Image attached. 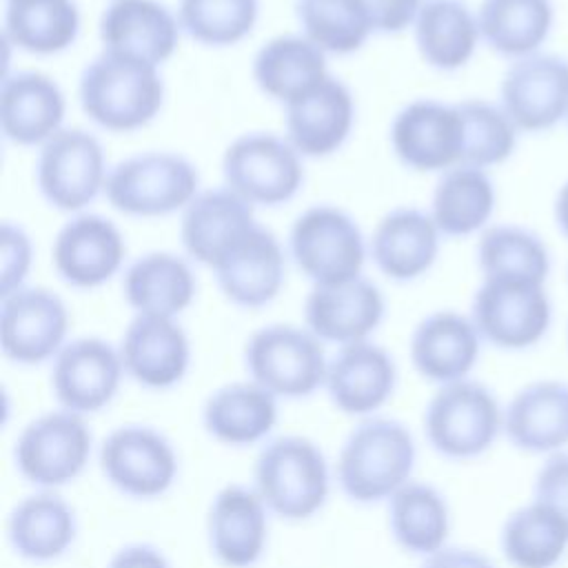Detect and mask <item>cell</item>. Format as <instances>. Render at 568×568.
<instances>
[{
  "label": "cell",
  "mask_w": 568,
  "mask_h": 568,
  "mask_svg": "<svg viewBox=\"0 0 568 568\" xmlns=\"http://www.w3.org/2000/svg\"><path fill=\"white\" fill-rule=\"evenodd\" d=\"M124 257L122 231L98 213L73 215L51 244L53 268L73 288L106 284L122 268Z\"/></svg>",
  "instance_id": "obj_18"
},
{
  "label": "cell",
  "mask_w": 568,
  "mask_h": 568,
  "mask_svg": "<svg viewBox=\"0 0 568 568\" xmlns=\"http://www.w3.org/2000/svg\"><path fill=\"white\" fill-rule=\"evenodd\" d=\"M397 364L371 339L339 346L328 359L324 388L331 404L353 417H373L395 393Z\"/></svg>",
  "instance_id": "obj_21"
},
{
  "label": "cell",
  "mask_w": 568,
  "mask_h": 568,
  "mask_svg": "<svg viewBox=\"0 0 568 568\" xmlns=\"http://www.w3.org/2000/svg\"><path fill=\"white\" fill-rule=\"evenodd\" d=\"M200 193V173L191 160L171 151H146L109 169L104 195L131 217H160L184 211Z\"/></svg>",
  "instance_id": "obj_5"
},
{
  "label": "cell",
  "mask_w": 568,
  "mask_h": 568,
  "mask_svg": "<svg viewBox=\"0 0 568 568\" xmlns=\"http://www.w3.org/2000/svg\"><path fill=\"white\" fill-rule=\"evenodd\" d=\"M504 435L524 453L557 455L568 448V382L537 379L504 406Z\"/></svg>",
  "instance_id": "obj_26"
},
{
  "label": "cell",
  "mask_w": 568,
  "mask_h": 568,
  "mask_svg": "<svg viewBox=\"0 0 568 568\" xmlns=\"http://www.w3.org/2000/svg\"><path fill=\"white\" fill-rule=\"evenodd\" d=\"M481 335L470 320L457 311H435L419 320L410 335L413 368L433 384L468 379L479 362Z\"/></svg>",
  "instance_id": "obj_24"
},
{
  "label": "cell",
  "mask_w": 568,
  "mask_h": 568,
  "mask_svg": "<svg viewBox=\"0 0 568 568\" xmlns=\"http://www.w3.org/2000/svg\"><path fill=\"white\" fill-rule=\"evenodd\" d=\"M470 320L490 346L528 351L548 335L552 304L544 284L484 280L473 295Z\"/></svg>",
  "instance_id": "obj_11"
},
{
  "label": "cell",
  "mask_w": 568,
  "mask_h": 568,
  "mask_svg": "<svg viewBox=\"0 0 568 568\" xmlns=\"http://www.w3.org/2000/svg\"><path fill=\"white\" fill-rule=\"evenodd\" d=\"M80 36V9L73 0H11L4 13V38L20 51L53 55L73 47Z\"/></svg>",
  "instance_id": "obj_39"
},
{
  "label": "cell",
  "mask_w": 568,
  "mask_h": 568,
  "mask_svg": "<svg viewBox=\"0 0 568 568\" xmlns=\"http://www.w3.org/2000/svg\"><path fill=\"white\" fill-rule=\"evenodd\" d=\"M33 262L31 237L16 224H2L0 231V297L24 286Z\"/></svg>",
  "instance_id": "obj_44"
},
{
  "label": "cell",
  "mask_w": 568,
  "mask_h": 568,
  "mask_svg": "<svg viewBox=\"0 0 568 568\" xmlns=\"http://www.w3.org/2000/svg\"><path fill=\"white\" fill-rule=\"evenodd\" d=\"M286 140L302 158H326L339 151L355 124L351 89L328 75L286 106Z\"/></svg>",
  "instance_id": "obj_22"
},
{
  "label": "cell",
  "mask_w": 568,
  "mask_h": 568,
  "mask_svg": "<svg viewBox=\"0 0 568 568\" xmlns=\"http://www.w3.org/2000/svg\"><path fill=\"white\" fill-rule=\"evenodd\" d=\"M386 515L390 537L402 550L426 559L448 546L450 506L433 484L410 479L386 501Z\"/></svg>",
  "instance_id": "obj_34"
},
{
  "label": "cell",
  "mask_w": 568,
  "mask_h": 568,
  "mask_svg": "<svg viewBox=\"0 0 568 568\" xmlns=\"http://www.w3.org/2000/svg\"><path fill=\"white\" fill-rule=\"evenodd\" d=\"M464 126V153L462 164L488 169L506 162L517 146L519 129L501 109L486 100L457 102Z\"/></svg>",
  "instance_id": "obj_43"
},
{
  "label": "cell",
  "mask_w": 568,
  "mask_h": 568,
  "mask_svg": "<svg viewBox=\"0 0 568 568\" xmlns=\"http://www.w3.org/2000/svg\"><path fill=\"white\" fill-rule=\"evenodd\" d=\"M164 80L155 64L104 51L80 73L78 98L84 115L104 131L131 133L158 118Z\"/></svg>",
  "instance_id": "obj_1"
},
{
  "label": "cell",
  "mask_w": 568,
  "mask_h": 568,
  "mask_svg": "<svg viewBox=\"0 0 568 568\" xmlns=\"http://www.w3.org/2000/svg\"><path fill=\"white\" fill-rule=\"evenodd\" d=\"M78 537L73 506L53 490H38L20 499L7 519L11 550L33 564L64 557Z\"/></svg>",
  "instance_id": "obj_30"
},
{
  "label": "cell",
  "mask_w": 568,
  "mask_h": 568,
  "mask_svg": "<svg viewBox=\"0 0 568 568\" xmlns=\"http://www.w3.org/2000/svg\"><path fill=\"white\" fill-rule=\"evenodd\" d=\"M180 20L160 0H111L100 16L104 51L140 58L160 67L180 42Z\"/></svg>",
  "instance_id": "obj_27"
},
{
  "label": "cell",
  "mask_w": 568,
  "mask_h": 568,
  "mask_svg": "<svg viewBox=\"0 0 568 568\" xmlns=\"http://www.w3.org/2000/svg\"><path fill=\"white\" fill-rule=\"evenodd\" d=\"M499 548L510 568H557L568 555V524L530 499L504 519Z\"/></svg>",
  "instance_id": "obj_37"
},
{
  "label": "cell",
  "mask_w": 568,
  "mask_h": 568,
  "mask_svg": "<svg viewBox=\"0 0 568 568\" xmlns=\"http://www.w3.org/2000/svg\"><path fill=\"white\" fill-rule=\"evenodd\" d=\"M359 4L366 11L373 31L399 33L415 22L424 0H359Z\"/></svg>",
  "instance_id": "obj_46"
},
{
  "label": "cell",
  "mask_w": 568,
  "mask_h": 568,
  "mask_svg": "<svg viewBox=\"0 0 568 568\" xmlns=\"http://www.w3.org/2000/svg\"><path fill=\"white\" fill-rule=\"evenodd\" d=\"M428 446L455 462L477 459L504 435V406L495 393L475 379L439 386L424 408Z\"/></svg>",
  "instance_id": "obj_4"
},
{
  "label": "cell",
  "mask_w": 568,
  "mask_h": 568,
  "mask_svg": "<svg viewBox=\"0 0 568 568\" xmlns=\"http://www.w3.org/2000/svg\"><path fill=\"white\" fill-rule=\"evenodd\" d=\"M255 224L251 202L229 186L209 189L182 211L180 240L191 260L213 268Z\"/></svg>",
  "instance_id": "obj_28"
},
{
  "label": "cell",
  "mask_w": 568,
  "mask_h": 568,
  "mask_svg": "<svg viewBox=\"0 0 568 568\" xmlns=\"http://www.w3.org/2000/svg\"><path fill=\"white\" fill-rule=\"evenodd\" d=\"M477 266L484 280L544 284L550 273V253L532 231L515 224H497L484 229L479 235Z\"/></svg>",
  "instance_id": "obj_40"
},
{
  "label": "cell",
  "mask_w": 568,
  "mask_h": 568,
  "mask_svg": "<svg viewBox=\"0 0 568 568\" xmlns=\"http://www.w3.org/2000/svg\"><path fill=\"white\" fill-rule=\"evenodd\" d=\"M302 36L333 55H348L364 47L373 33L359 0H295Z\"/></svg>",
  "instance_id": "obj_41"
},
{
  "label": "cell",
  "mask_w": 568,
  "mask_h": 568,
  "mask_svg": "<svg viewBox=\"0 0 568 568\" xmlns=\"http://www.w3.org/2000/svg\"><path fill=\"white\" fill-rule=\"evenodd\" d=\"M244 366L277 399H304L324 386L328 357L306 326L268 324L246 339Z\"/></svg>",
  "instance_id": "obj_6"
},
{
  "label": "cell",
  "mask_w": 568,
  "mask_h": 568,
  "mask_svg": "<svg viewBox=\"0 0 568 568\" xmlns=\"http://www.w3.org/2000/svg\"><path fill=\"white\" fill-rule=\"evenodd\" d=\"M532 499L552 508L568 524V453L550 455L541 462L535 484Z\"/></svg>",
  "instance_id": "obj_45"
},
{
  "label": "cell",
  "mask_w": 568,
  "mask_h": 568,
  "mask_svg": "<svg viewBox=\"0 0 568 568\" xmlns=\"http://www.w3.org/2000/svg\"><path fill=\"white\" fill-rule=\"evenodd\" d=\"M224 186L253 206L291 202L304 184L302 155L286 138L268 131L237 135L222 155Z\"/></svg>",
  "instance_id": "obj_9"
},
{
  "label": "cell",
  "mask_w": 568,
  "mask_h": 568,
  "mask_svg": "<svg viewBox=\"0 0 568 568\" xmlns=\"http://www.w3.org/2000/svg\"><path fill=\"white\" fill-rule=\"evenodd\" d=\"M288 251L313 286L355 280L366 262V242L359 224L333 204L308 206L295 217L288 233Z\"/></svg>",
  "instance_id": "obj_7"
},
{
  "label": "cell",
  "mask_w": 568,
  "mask_h": 568,
  "mask_svg": "<svg viewBox=\"0 0 568 568\" xmlns=\"http://www.w3.org/2000/svg\"><path fill=\"white\" fill-rule=\"evenodd\" d=\"M109 178L100 140L84 129H62L47 140L36 160V184L49 206L67 213L82 211Z\"/></svg>",
  "instance_id": "obj_12"
},
{
  "label": "cell",
  "mask_w": 568,
  "mask_h": 568,
  "mask_svg": "<svg viewBox=\"0 0 568 568\" xmlns=\"http://www.w3.org/2000/svg\"><path fill=\"white\" fill-rule=\"evenodd\" d=\"M118 348L124 373L151 390L173 388L191 366V342L175 317L135 315Z\"/></svg>",
  "instance_id": "obj_20"
},
{
  "label": "cell",
  "mask_w": 568,
  "mask_h": 568,
  "mask_svg": "<svg viewBox=\"0 0 568 568\" xmlns=\"http://www.w3.org/2000/svg\"><path fill=\"white\" fill-rule=\"evenodd\" d=\"M69 324V308L58 293L44 286H22L2 297L0 348L13 364H44L67 344Z\"/></svg>",
  "instance_id": "obj_13"
},
{
  "label": "cell",
  "mask_w": 568,
  "mask_h": 568,
  "mask_svg": "<svg viewBox=\"0 0 568 568\" xmlns=\"http://www.w3.org/2000/svg\"><path fill=\"white\" fill-rule=\"evenodd\" d=\"M328 75L326 53L304 36H275L253 58L257 89L284 106Z\"/></svg>",
  "instance_id": "obj_35"
},
{
  "label": "cell",
  "mask_w": 568,
  "mask_h": 568,
  "mask_svg": "<svg viewBox=\"0 0 568 568\" xmlns=\"http://www.w3.org/2000/svg\"><path fill=\"white\" fill-rule=\"evenodd\" d=\"M555 222H557L559 231L568 237V182H564L561 189L557 191V197H555Z\"/></svg>",
  "instance_id": "obj_49"
},
{
  "label": "cell",
  "mask_w": 568,
  "mask_h": 568,
  "mask_svg": "<svg viewBox=\"0 0 568 568\" xmlns=\"http://www.w3.org/2000/svg\"><path fill=\"white\" fill-rule=\"evenodd\" d=\"M419 568H497L490 557L475 548L446 546L435 555L426 557Z\"/></svg>",
  "instance_id": "obj_48"
},
{
  "label": "cell",
  "mask_w": 568,
  "mask_h": 568,
  "mask_svg": "<svg viewBox=\"0 0 568 568\" xmlns=\"http://www.w3.org/2000/svg\"><path fill=\"white\" fill-rule=\"evenodd\" d=\"M253 488L280 519H311L326 506L331 493L326 455L308 437H275L255 457Z\"/></svg>",
  "instance_id": "obj_3"
},
{
  "label": "cell",
  "mask_w": 568,
  "mask_h": 568,
  "mask_svg": "<svg viewBox=\"0 0 568 568\" xmlns=\"http://www.w3.org/2000/svg\"><path fill=\"white\" fill-rule=\"evenodd\" d=\"M268 508L255 488L226 484L206 513L211 555L226 568L255 566L268 546Z\"/></svg>",
  "instance_id": "obj_19"
},
{
  "label": "cell",
  "mask_w": 568,
  "mask_h": 568,
  "mask_svg": "<svg viewBox=\"0 0 568 568\" xmlns=\"http://www.w3.org/2000/svg\"><path fill=\"white\" fill-rule=\"evenodd\" d=\"M499 104L524 133H541L568 118V60L532 53L513 60L499 84Z\"/></svg>",
  "instance_id": "obj_15"
},
{
  "label": "cell",
  "mask_w": 568,
  "mask_h": 568,
  "mask_svg": "<svg viewBox=\"0 0 568 568\" xmlns=\"http://www.w3.org/2000/svg\"><path fill=\"white\" fill-rule=\"evenodd\" d=\"M106 568H173V566L158 546L126 544L109 559Z\"/></svg>",
  "instance_id": "obj_47"
},
{
  "label": "cell",
  "mask_w": 568,
  "mask_h": 568,
  "mask_svg": "<svg viewBox=\"0 0 568 568\" xmlns=\"http://www.w3.org/2000/svg\"><path fill=\"white\" fill-rule=\"evenodd\" d=\"M7 2H11V0H7Z\"/></svg>",
  "instance_id": "obj_50"
},
{
  "label": "cell",
  "mask_w": 568,
  "mask_h": 568,
  "mask_svg": "<svg viewBox=\"0 0 568 568\" xmlns=\"http://www.w3.org/2000/svg\"><path fill=\"white\" fill-rule=\"evenodd\" d=\"M566 122H568V118H566Z\"/></svg>",
  "instance_id": "obj_51"
},
{
  "label": "cell",
  "mask_w": 568,
  "mask_h": 568,
  "mask_svg": "<svg viewBox=\"0 0 568 568\" xmlns=\"http://www.w3.org/2000/svg\"><path fill=\"white\" fill-rule=\"evenodd\" d=\"M481 40L499 55L519 60L539 53L555 24L552 0H481Z\"/></svg>",
  "instance_id": "obj_38"
},
{
  "label": "cell",
  "mask_w": 568,
  "mask_h": 568,
  "mask_svg": "<svg viewBox=\"0 0 568 568\" xmlns=\"http://www.w3.org/2000/svg\"><path fill=\"white\" fill-rule=\"evenodd\" d=\"M93 450V435L84 417L64 408L31 419L13 444L16 470L40 490H55L75 481Z\"/></svg>",
  "instance_id": "obj_8"
},
{
  "label": "cell",
  "mask_w": 568,
  "mask_h": 568,
  "mask_svg": "<svg viewBox=\"0 0 568 568\" xmlns=\"http://www.w3.org/2000/svg\"><path fill=\"white\" fill-rule=\"evenodd\" d=\"M386 300L377 284L355 277L313 286L304 300V324L324 344L366 342L384 322Z\"/></svg>",
  "instance_id": "obj_17"
},
{
  "label": "cell",
  "mask_w": 568,
  "mask_h": 568,
  "mask_svg": "<svg viewBox=\"0 0 568 568\" xmlns=\"http://www.w3.org/2000/svg\"><path fill=\"white\" fill-rule=\"evenodd\" d=\"M222 295L240 308H260L271 304L286 275V257L280 240L255 224L229 253L213 266Z\"/></svg>",
  "instance_id": "obj_23"
},
{
  "label": "cell",
  "mask_w": 568,
  "mask_h": 568,
  "mask_svg": "<svg viewBox=\"0 0 568 568\" xmlns=\"http://www.w3.org/2000/svg\"><path fill=\"white\" fill-rule=\"evenodd\" d=\"M67 115V98L60 84L40 71H13L0 84V129L18 146H42Z\"/></svg>",
  "instance_id": "obj_25"
},
{
  "label": "cell",
  "mask_w": 568,
  "mask_h": 568,
  "mask_svg": "<svg viewBox=\"0 0 568 568\" xmlns=\"http://www.w3.org/2000/svg\"><path fill=\"white\" fill-rule=\"evenodd\" d=\"M413 36L422 60L437 71L466 67L481 40L477 11L464 0H424Z\"/></svg>",
  "instance_id": "obj_33"
},
{
  "label": "cell",
  "mask_w": 568,
  "mask_h": 568,
  "mask_svg": "<svg viewBox=\"0 0 568 568\" xmlns=\"http://www.w3.org/2000/svg\"><path fill=\"white\" fill-rule=\"evenodd\" d=\"M495 204L497 193L490 175L484 169L457 164L439 175L428 213L442 235L464 237L488 229Z\"/></svg>",
  "instance_id": "obj_36"
},
{
  "label": "cell",
  "mask_w": 568,
  "mask_h": 568,
  "mask_svg": "<svg viewBox=\"0 0 568 568\" xmlns=\"http://www.w3.org/2000/svg\"><path fill=\"white\" fill-rule=\"evenodd\" d=\"M415 462L417 444L402 422L366 417L344 439L335 477L351 501L379 504L413 479Z\"/></svg>",
  "instance_id": "obj_2"
},
{
  "label": "cell",
  "mask_w": 568,
  "mask_h": 568,
  "mask_svg": "<svg viewBox=\"0 0 568 568\" xmlns=\"http://www.w3.org/2000/svg\"><path fill=\"white\" fill-rule=\"evenodd\" d=\"M260 18V0H180L182 31L204 47L242 42Z\"/></svg>",
  "instance_id": "obj_42"
},
{
  "label": "cell",
  "mask_w": 568,
  "mask_h": 568,
  "mask_svg": "<svg viewBox=\"0 0 568 568\" xmlns=\"http://www.w3.org/2000/svg\"><path fill=\"white\" fill-rule=\"evenodd\" d=\"M124 375L120 348L102 337H78L53 357L51 393L60 408L84 417L115 399Z\"/></svg>",
  "instance_id": "obj_16"
},
{
  "label": "cell",
  "mask_w": 568,
  "mask_h": 568,
  "mask_svg": "<svg viewBox=\"0 0 568 568\" xmlns=\"http://www.w3.org/2000/svg\"><path fill=\"white\" fill-rule=\"evenodd\" d=\"M122 293L135 315L178 317L197 293L191 264L169 251H151L129 264L122 277Z\"/></svg>",
  "instance_id": "obj_32"
},
{
  "label": "cell",
  "mask_w": 568,
  "mask_h": 568,
  "mask_svg": "<svg viewBox=\"0 0 568 568\" xmlns=\"http://www.w3.org/2000/svg\"><path fill=\"white\" fill-rule=\"evenodd\" d=\"M395 158L413 171L433 173L462 164L464 126L457 104L419 98L404 104L390 122Z\"/></svg>",
  "instance_id": "obj_14"
},
{
  "label": "cell",
  "mask_w": 568,
  "mask_h": 568,
  "mask_svg": "<svg viewBox=\"0 0 568 568\" xmlns=\"http://www.w3.org/2000/svg\"><path fill=\"white\" fill-rule=\"evenodd\" d=\"M98 462L104 479L133 499H158L166 495L180 473L173 442L146 424L113 428L100 444Z\"/></svg>",
  "instance_id": "obj_10"
},
{
  "label": "cell",
  "mask_w": 568,
  "mask_h": 568,
  "mask_svg": "<svg viewBox=\"0 0 568 568\" xmlns=\"http://www.w3.org/2000/svg\"><path fill=\"white\" fill-rule=\"evenodd\" d=\"M439 237L442 233L430 213L399 206L377 222L368 251L382 275L393 282H413L433 268Z\"/></svg>",
  "instance_id": "obj_29"
},
{
  "label": "cell",
  "mask_w": 568,
  "mask_h": 568,
  "mask_svg": "<svg viewBox=\"0 0 568 568\" xmlns=\"http://www.w3.org/2000/svg\"><path fill=\"white\" fill-rule=\"evenodd\" d=\"M277 424V397L248 382L215 388L202 406V426L220 444L253 446L271 435Z\"/></svg>",
  "instance_id": "obj_31"
}]
</instances>
